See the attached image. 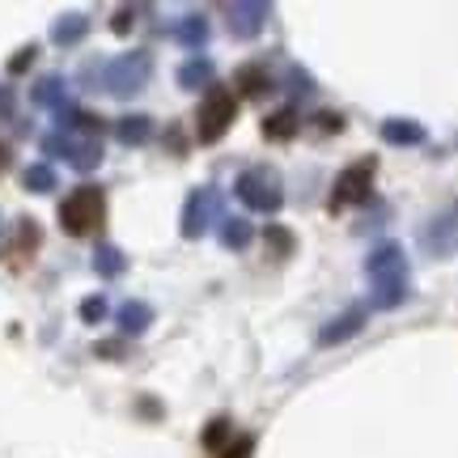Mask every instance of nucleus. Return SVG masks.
I'll use <instances>...</instances> for the list:
<instances>
[{
	"instance_id": "f257e3e1",
	"label": "nucleus",
	"mask_w": 458,
	"mask_h": 458,
	"mask_svg": "<svg viewBox=\"0 0 458 458\" xmlns=\"http://www.w3.org/2000/svg\"><path fill=\"white\" fill-rule=\"evenodd\" d=\"M365 276L374 284V310H394L403 297H408V259H403V246L382 242L369 250L365 259Z\"/></svg>"
},
{
	"instance_id": "f03ea898",
	"label": "nucleus",
	"mask_w": 458,
	"mask_h": 458,
	"mask_svg": "<svg viewBox=\"0 0 458 458\" xmlns=\"http://www.w3.org/2000/svg\"><path fill=\"white\" fill-rule=\"evenodd\" d=\"M102 221H106V196H102V187H77V191L60 204V225H64V233H72V238L98 233Z\"/></svg>"
},
{
	"instance_id": "7ed1b4c3",
	"label": "nucleus",
	"mask_w": 458,
	"mask_h": 458,
	"mask_svg": "<svg viewBox=\"0 0 458 458\" xmlns=\"http://www.w3.org/2000/svg\"><path fill=\"white\" fill-rule=\"evenodd\" d=\"M233 196L242 199L246 208H255V213H276L284 204V182H280V174L272 165H250V170L238 174Z\"/></svg>"
},
{
	"instance_id": "20e7f679",
	"label": "nucleus",
	"mask_w": 458,
	"mask_h": 458,
	"mask_svg": "<svg viewBox=\"0 0 458 458\" xmlns=\"http://www.w3.org/2000/svg\"><path fill=\"white\" fill-rule=\"evenodd\" d=\"M238 119V98L229 94V89H208L204 94V102H199L196 111V136L204 140V145H216L221 136L229 131V123Z\"/></svg>"
},
{
	"instance_id": "39448f33",
	"label": "nucleus",
	"mask_w": 458,
	"mask_h": 458,
	"mask_svg": "<svg viewBox=\"0 0 458 458\" xmlns=\"http://www.w3.org/2000/svg\"><path fill=\"white\" fill-rule=\"evenodd\" d=\"M148 51H128V55H119L111 64L102 68V89L106 94H119V98H131V94H140L148 81Z\"/></svg>"
},
{
	"instance_id": "423d86ee",
	"label": "nucleus",
	"mask_w": 458,
	"mask_h": 458,
	"mask_svg": "<svg viewBox=\"0 0 458 458\" xmlns=\"http://www.w3.org/2000/svg\"><path fill=\"white\" fill-rule=\"evenodd\" d=\"M369 191H374V162L348 165L340 179H335V187H331L327 208L331 213H344V208H352V204H365Z\"/></svg>"
},
{
	"instance_id": "0eeeda50",
	"label": "nucleus",
	"mask_w": 458,
	"mask_h": 458,
	"mask_svg": "<svg viewBox=\"0 0 458 458\" xmlns=\"http://www.w3.org/2000/svg\"><path fill=\"white\" fill-rule=\"evenodd\" d=\"M420 246L433 259H450L458 250V204L442 208L437 216H428V225L420 229Z\"/></svg>"
},
{
	"instance_id": "6e6552de",
	"label": "nucleus",
	"mask_w": 458,
	"mask_h": 458,
	"mask_svg": "<svg viewBox=\"0 0 458 458\" xmlns=\"http://www.w3.org/2000/svg\"><path fill=\"white\" fill-rule=\"evenodd\" d=\"M216 213H221V196H216L213 187L191 191L187 208H182V238H199V233L216 221Z\"/></svg>"
},
{
	"instance_id": "1a4fd4ad",
	"label": "nucleus",
	"mask_w": 458,
	"mask_h": 458,
	"mask_svg": "<svg viewBox=\"0 0 458 458\" xmlns=\"http://www.w3.org/2000/svg\"><path fill=\"white\" fill-rule=\"evenodd\" d=\"M43 153H55V157H68L77 170H94L102 162V145L98 140H72L64 131H51L43 140Z\"/></svg>"
},
{
	"instance_id": "9d476101",
	"label": "nucleus",
	"mask_w": 458,
	"mask_h": 458,
	"mask_svg": "<svg viewBox=\"0 0 458 458\" xmlns=\"http://www.w3.org/2000/svg\"><path fill=\"white\" fill-rule=\"evenodd\" d=\"M365 306H348V310L344 314H335V318H331L327 327L318 331V344H323V348H335V344H344V340H352V335H357L360 327H365Z\"/></svg>"
},
{
	"instance_id": "9b49d317",
	"label": "nucleus",
	"mask_w": 458,
	"mask_h": 458,
	"mask_svg": "<svg viewBox=\"0 0 458 458\" xmlns=\"http://www.w3.org/2000/svg\"><path fill=\"white\" fill-rule=\"evenodd\" d=\"M267 4H225V21L233 38H255L263 30Z\"/></svg>"
},
{
	"instance_id": "f8f14e48",
	"label": "nucleus",
	"mask_w": 458,
	"mask_h": 458,
	"mask_svg": "<svg viewBox=\"0 0 458 458\" xmlns=\"http://www.w3.org/2000/svg\"><path fill=\"white\" fill-rule=\"evenodd\" d=\"M233 89H242L246 98H263V94H272V77L259 64H242L238 77H233Z\"/></svg>"
},
{
	"instance_id": "ddd939ff",
	"label": "nucleus",
	"mask_w": 458,
	"mask_h": 458,
	"mask_svg": "<svg viewBox=\"0 0 458 458\" xmlns=\"http://www.w3.org/2000/svg\"><path fill=\"white\" fill-rule=\"evenodd\" d=\"M382 140L386 145H420L425 140V123H416V119H386L382 123Z\"/></svg>"
},
{
	"instance_id": "4468645a",
	"label": "nucleus",
	"mask_w": 458,
	"mask_h": 458,
	"mask_svg": "<svg viewBox=\"0 0 458 458\" xmlns=\"http://www.w3.org/2000/svg\"><path fill=\"white\" fill-rule=\"evenodd\" d=\"M263 136H267V140H276V145L293 140V136H297V111H293V106L267 114V119H263Z\"/></svg>"
},
{
	"instance_id": "2eb2a0df",
	"label": "nucleus",
	"mask_w": 458,
	"mask_h": 458,
	"mask_svg": "<svg viewBox=\"0 0 458 458\" xmlns=\"http://www.w3.org/2000/svg\"><path fill=\"white\" fill-rule=\"evenodd\" d=\"M179 85L182 89H213V60H204V55L187 60L179 68Z\"/></svg>"
},
{
	"instance_id": "dca6fc26",
	"label": "nucleus",
	"mask_w": 458,
	"mask_h": 458,
	"mask_svg": "<svg viewBox=\"0 0 458 458\" xmlns=\"http://www.w3.org/2000/svg\"><path fill=\"white\" fill-rule=\"evenodd\" d=\"M114 136H119V145H145L153 136V119L148 114H128V119H119Z\"/></svg>"
},
{
	"instance_id": "f3484780",
	"label": "nucleus",
	"mask_w": 458,
	"mask_h": 458,
	"mask_svg": "<svg viewBox=\"0 0 458 458\" xmlns=\"http://www.w3.org/2000/svg\"><path fill=\"white\" fill-rule=\"evenodd\" d=\"M250 238H255V225H250L246 216H225V221H221V246L242 250V246H250Z\"/></svg>"
},
{
	"instance_id": "a211bd4d",
	"label": "nucleus",
	"mask_w": 458,
	"mask_h": 458,
	"mask_svg": "<svg viewBox=\"0 0 458 458\" xmlns=\"http://www.w3.org/2000/svg\"><path fill=\"white\" fill-rule=\"evenodd\" d=\"M114 318H119V327L128 331V335H140V331H145L148 323H153V310H148L145 301H123Z\"/></svg>"
},
{
	"instance_id": "6ab92c4d",
	"label": "nucleus",
	"mask_w": 458,
	"mask_h": 458,
	"mask_svg": "<svg viewBox=\"0 0 458 458\" xmlns=\"http://www.w3.org/2000/svg\"><path fill=\"white\" fill-rule=\"evenodd\" d=\"M263 242H267V250H272V259H289L293 255V233L289 229H280V225H263V233H259Z\"/></svg>"
},
{
	"instance_id": "aec40b11",
	"label": "nucleus",
	"mask_w": 458,
	"mask_h": 458,
	"mask_svg": "<svg viewBox=\"0 0 458 458\" xmlns=\"http://www.w3.org/2000/svg\"><path fill=\"white\" fill-rule=\"evenodd\" d=\"M34 246H38V229H34V221H21V229H17V242L4 250V259L26 263V255H30Z\"/></svg>"
},
{
	"instance_id": "412c9836",
	"label": "nucleus",
	"mask_w": 458,
	"mask_h": 458,
	"mask_svg": "<svg viewBox=\"0 0 458 458\" xmlns=\"http://www.w3.org/2000/svg\"><path fill=\"white\" fill-rule=\"evenodd\" d=\"M85 30H89V21L85 17H64V21H55V30H51V38L60 43V47H72V43H81Z\"/></svg>"
},
{
	"instance_id": "4be33fe9",
	"label": "nucleus",
	"mask_w": 458,
	"mask_h": 458,
	"mask_svg": "<svg viewBox=\"0 0 458 458\" xmlns=\"http://www.w3.org/2000/svg\"><path fill=\"white\" fill-rule=\"evenodd\" d=\"M174 34H179V43H182V47H204V38H208V21H204V17H182V21H179V30H174Z\"/></svg>"
},
{
	"instance_id": "5701e85b",
	"label": "nucleus",
	"mask_w": 458,
	"mask_h": 458,
	"mask_svg": "<svg viewBox=\"0 0 458 458\" xmlns=\"http://www.w3.org/2000/svg\"><path fill=\"white\" fill-rule=\"evenodd\" d=\"M34 102L38 106H64V81L60 77H43L34 85Z\"/></svg>"
},
{
	"instance_id": "b1692460",
	"label": "nucleus",
	"mask_w": 458,
	"mask_h": 458,
	"mask_svg": "<svg viewBox=\"0 0 458 458\" xmlns=\"http://www.w3.org/2000/svg\"><path fill=\"white\" fill-rule=\"evenodd\" d=\"M21 182H26V191H38V196H43V191H55V170L38 162L21 174Z\"/></svg>"
},
{
	"instance_id": "393cba45",
	"label": "nucleus",
	"mask_w": 458,
	"mask_h": 458,
	"mask_svg": "<svg viewBox=\"0 0 458 458\" xmlns=\"http://www.w3.org/2000/svg\"><path fill=\"white\" fill-rule=\"evenodd\" d=\"M94 272H98V276H119V272H123V255H119L114 246H98V255H94Z\"/></svg>"
},
{
	"instance_id": "a878e982",
	"label": "nucleus",
	"mask_w": 458,
	"mask_h": 458,
	"mask_svg": "<svg viewBox=\"0 0 458 458\" xmlns=\"http://www.w3.org/2000/svg\"><path fill=\"white\" fill-rule=\"evenodd\" d=\"M221 442L229 445V420H213V425H208V433H204V445H208V450H216V454H221Z\"/></svg>"
},
{
	"instance_id": "bb28decb",
	"label": "nucleus",
	"mask_w": 458,
	"mask_h": 458,
	"mask_svg": "<svg viewBox=\"0 0 458 458\" xmlns=\"http://www.w3.org/2000/svg\"><path fill=\"white\" fill-rule=\"evenodd\" d=\"M250 450H255V437H246L242 433V437H233L229 445H221V454L216 458H250Z\"/></svg>"
},
{
	"instance_id": "cd10ccee",
	"label": "nucleus",
	"mask_w": 458,
	"mask_h": 458,
	"mask_svg": "<svg viewBox=\"0 0 458 458\" xmlns=\"http://www.w3.org/2000/svg\"><path fill=\"white\" fill-rule=\"evenodd\" d=\"M102 314H106V306H102V297H94V301H85V306H81V318H85V323H98Z\"/></svg>"
},
{
	"instance_id": "c85d7f7f",
	"label": "nucleus",
	"mask_w": 458,
	"mask_h": 458,
	"mask_svg": "<svg viewBox=\"0 0 458 458\" xmlns=\"http://www.w3.org/2000/svg\"><path fill=\"white\" fill-rule=\"evenodd\" d=\"M111 26H114V34H128L131 30V9H119Z\"/></svg>"
},
{
	"instance_id": "c756f323",
	"label": "nucleus",
	"mask_w": 458,
	"mask_h": 458,
	"mask_svg": "<svg viewBox=\"0 0 458 458\" xmlns=\"http://www.w3.org/2000/svg\"><path fill=\"white\" fill-rule=\"evenodd\" d=\"M30 60H34V47H26V51H17V60L9 68H13V72H21V68H30Z\"/></svg>"
},
{
	"instance_id": "7c9ffc66",
	"label": "nucleus",
	"mask_w": 458,
	"mask_h": 458,
	"mask_svg": "<svg viewBox=\"0 0 458 458\" xmlns=\"http://www.w3.org/2000/svg\"><path fill=\"white\" fill-rule=\"evenodd\" d=\"M318 128H323V131H340V114H318Z\"/></svg>"
},
{
	"instance_id": "2f4dec72",
	"label": "nucleus",
	"mask_w": 458,
	"mask_h": 458,
	"mask_svg": "<svg viewBox=\"0 0 458 458\" xmlns=\"http://www.w3.org/2000/svg\"><path fill=\"white\" fill-rule=\"evenodd\" d=\"M13 111V94H4V89H0V114H9Z\"/></svg>"
},
{
	"instance_id": "473e14b6",
	"label": "nucleus",
	"mask_w": 458,
	"mask_h": 458,
	"mask_svg": "<svg viewBox=\"0 0 458 458\" xmlns=\"http://www.w3.org/2000/svg\"><path fill=\"white\" fill-rule=\"evenodd\" d=\"M4 165H9V145L0 140V174H4Z\"/></svg>"
},
{
	"instance_id": "72a5a7b5",
	"label": "nucleus",
	"mask_w": 458,
	"mask_h": 458,
	"mask_svg": "<svg viewBox=\"0 0 458 458\" xmlns=\"http://www.w3.org/2000/svg\"><path fill=\"white\" fill-rule=\"evenodd\" d=\"M454 145H458V140H454Z\"/></svg>"
}]
</instances>
